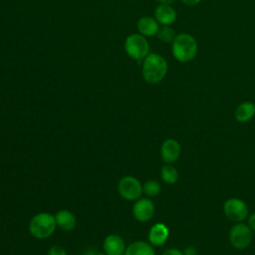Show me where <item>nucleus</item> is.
Instances as JSON below:
<instances>
[{"label": "nucleus", "instance_id": "nucleus-11", "mask_svg": "<svg viewBox=\"0 0 255 255\" xmlns=\"http://www.w3.org/2000/svg\"><path fill=\"white\" fill-rule=\"evenodd\" d=\"M148 241L152 246H162L169 236L168 227L161 222L154 223L148 231Z\"/></svg>", "mask_w": 255, "mask_h": 255}, {"label": "nucleus", "instance_id": "nucleus-14", "mask_svg": "<svg viewBox=\"0 0 255 255\" xmlns=\"http://www.w3.org/2000/svg\"><path fill=\"white\" fill-rule=\"evenodd\" d=\"M55 219L57 226L60 227L62 230L71 231L77 225V219L74 213L67 209H61L55 214Z\"/></svg>", "mask_w": 255, "mask_h": 255}, {"label": "nucleus", "instance_id": "nucleus-19", "mask_svg": "<svg viewBox=\"0 0 255 255\" xmlns=\"http://www.w3.org/2000/svg\"><path fill=\"white\" fill-rule=\"evenodd\" d=\"M176 35L177 34L175 33L174 29L171 28L170 26H161V27H159V30L156 34L157 38L163 43H172V41L174 40Z\"/></svg>", "mask_w": 255, "mask_h": 255}, {"label": "nucleus", "instance_id": "nucleus-21", "mask_svg": "<svg viewBox=\"0 0 255 255\" xmlns=\"http://www.w3.org/2000/svg\"><path fill=\"white\" fill-rule=\"evenodd\" d=\"M161 255H183V252L177 248H168Z\"/></svg>", "mask_w": 255, "mask_h": 255}, {"label": "nucleus", "instance_id": "nucleus-9", "mask_svg": "<svg viewBox=\"0 0 255 255\" xmlns=\"http://www.w3.org/2000/svg\"><path fill=\"white\" fill-rule=\"evenodd\" d=\"M181 147L179 142L174 138L165 139L160 146V157L165 163H173L180 155Z\"/></svg>", "mask_w": 255, "mask_h": 255}, {"label": "nucleus", "instance_id": "nucleus-10", "mask_svg": "<svg viewBox=\"0 0 255 255\" xmlns=\"http://www.w3.org/2000/svg\"><path fill=\"white\" fill-rule=\"evenodd\" d=\"M154 18L162 26H170L177 18L175 9L170 4H158L154 10Z\"/></svg>", "mask_w": 255, "mask_h": 255}, {"label": "nucleus", "instance_id": "nucleus-17", "mask_svg": "<svg viewBox=\"0 0 255 255\" xmlns=\"http://www.w3.org/2000/svg\"><path fill=\"white\" fill-rule=\"evenodd\" d=\"M178 176L179 175H178L177 169L169 163L164 164L160 169V177H161L162 181L167 184L176 183L178 180Z\"/></svg>", "mask_w": 255, "mask_h": 255}, {"label": "nucleus", "instance_id": "nucleus-20", "mask_svg": "<svg viewBox=\"0 0 255 255\" xmlns=\"http://www.w3.org/2000/svg\"><path fill=\"white\" fill-rule=\"evenodd\" d=\"M48 255H67V252L63 247L59 245H54L49 249Z\"/></svg>", "mask_w": 255, "mask_h": 255}, {"label": "nucleus", "instance_id": "nucleus-3", "mask_svg": "<svg viewBox=\"0 0 255 255\" xmlns=\"http://www.w3.org/2000/svg\"><path fill=\"white\" fill-rule=\"evenodd\" d=\"M57 227L55 215L49 212H40L34 215L29 223L31 235L37 239L50 237Z\"/></svg>", "mask_w": 255, "mask_h": 255}, {"label": "nucleus", "instance_id": "nucleus-24", "mask_svg": "<svg viewBox=\"0 0 255 255\" xmlns=\"http://www.w3.org/2000/svg\"><path fill=\"white\" fill-rule=\"evenodd\" d=\"M183 4L185 5H188V6H195L197 5L198 3L201 2V0H180Z\"/></svg>", "mask_w": 255, "mask_h": 255}, {"label": "nucleus", "instance_id": "nucleus-23", "mask_svg": "<svg viewBox=\"0 0 255 255\" xmlns=\"http://www.w3.org/2000/svg\"><path fill=\"white\" fill-rule=\"evenodd\" d=\"M182 252L183 255H197V250L194 246H188Z\"/></svg>", "mask_w": 255, "mask_h": 255}, {"label": "nucleus", "instance_id": "nucleus-2", "mask_svg": "<svg viewBox=\"0 0 255 255\" xmlns=\"http://www.w3.org/2000/svg\"><path fill=\"white\" fill-rule=\"evenodd\" d=\"M198 51L196 39L188 33L177 34L171 43V53L173 58L180 63L192 61Z\"/></svg>", "mask_w": 255, "mask_h": 255}, {"label": "nucleus", "instance_id": "nucleus-4", "mask_svg": "<svg viewBox=\"0 0 255 255\" xmlns=\"http://www.w3.org/2000/svg\"><path fill=\"white\" fill-rule=\"evenodd\" d=\"M126 54L134 61H142L149 54V44L146 37L139 33L128 35L124 43Z\"/></svg>", "mask_w": 255, "mask_h": 255}, {"label": "nucleus", "instance_id": "nucleus-16", "mask_svg": "<svg viewBox=\"0 0 255 255\" xmlns=\"http://www.w3.org/2000/svg\"><path fill=\"white\" fill-rule=\"evenodd\" d=\"M124 255H155V252L150 243L134 241L126 248Z\"/></svg>", "mask_w": 255, "mask_h": 255}, {"label": "nucleus", "instance_id": "nucleus-8", "mask_svg": "<svg viewBox=\"0 0 255 255\" xmlns=\"http://www.w3.org/2000/svg\"><path fill=\"white\" fill-rule=\"evenodd\" d=\"M155 212L153 202L148 197L138 198L132 205V215L139 222L149 221Z\"/></svg>", "mask_w": 255, "mask_h": 255}, {"label": "nucleus", "instance_id": "nucleus-18", "mask_svg": "<svg viewBox=\"0 0 255 255\" xmlns=\"http://www.w3.org/2000/svg\"><path fill=\"white\" fill-rule=\"evenodd\" d=\"M160 190H161V186H160L159 182L156 180L149 179V180H146L142 184V192L148 198L157 196L160 193Z\"/></svg>", "mask_w": 255, "mask_h": 255}, {"label": "nucleus", "instance_id": "nucleus-12", "mask_svg": "<svg viewBox=\"0 0 255 255\" xmlns=\"http://www.w3.org/2000/svg\"><path fill=\"white\" fill-rule=\"evenodd\" d=\"M103 248L107 255H124L126 244L121 236L111 234L105 238Z\"/></svg>", "mask_w": 255, "mask_h": 255}, {"label": "nucleus", "instance_id": "nucleus-5", "mask_svg": "<svg viewBox=\"0 0 255 255\" xmlns=\"http://www.w3.org/2000/svg\"><path fill=\"white\" fill-rule=\"evenodd\" d=\"M248 224L244 222L235 223L229 230L228 238L232 247L237 250L246 249L252 242L253 234Z\"/></svg>", "mask_w": 255, "mask_h": 255}, {"label": "nucleus", "instance_id": "nucleus-7", "mask_svg": "<svg viewBox=\"0 0 255 255\" xmlns=\"http://www.w3.org/2000/svg\"><path fill=\"white\" fill-rule=\"evenodd\" d=\"M223 212L232 222H243L249 214V209L245 201L237 197H230L223 203Z\"/></svg>", "mask_w": 255, "mask_h": 255}, {"label": "nucleus", "instance_id": "nucleus-1", "mask_svg": "<svg viewBox=\"0 0 255 255\" xmlns=\"http://www.w3.org/2000/svg\"><path fill=\"white\" fill-rule=\"evenodd\" d=\"M167 70V62L159 54L149 53L142 60L141 76L147 84L155 85L161 82L166 76Z\"/></svg>", "mask_w": 255, "mask_h": 255}, {"label": "nucleus", "instance_id": "nucleus-22", "mask_svg": "<svg viewBox=\"0 0 255 255\" xmlns=\"http://www.w3.org/2000/svg\"><path fill=\"white\" fill-rule=\"evenodd\" d=\"M247 224L252 231H255V212L250 214L247 219Z\"/></svg>", "mask_w": 255, "mask_h": 255}, {"label": "nucleus", "instance_id": "nucleus-26", "mask_svg": "<svg viewBox=\"0 0 255 255\" xmlns=\"http://www.w3.org/2000/svg\"><path fill=\"white\" fill-rule=\"evenodd\" d=\"M96 255H107L106 253H99V254H96Z\"/></svg>", "mask_w": 255, "mask_h": 255}, {"label": "nucleus", "instance_id": "nucleus-15", "mask_svg": "<svg viewBox=\"0 0 255 255\" xmlns=\"http://www.w3.org/2000/svg\"><path fill=\"white\" fill-rule=\"evenodd\" d=\"M255 116V104L246 101L239 104L234 112L235 120L238 123H247Z\"/></svg>", "mask_w": 255, "mask_h": 255}, {"label": "nucleus", "instance_id": "nucleus-13", "mask_svg": "<svg viewBox=\"0 0 255 255\" xmlns=\"http://www.w3.org/2000/svg\"><path fill=\"white\" fill-rule=\"evenodd\" d=\"M136 28L139 34L144 37L155 36L159 30V24L154 17L142 16L137 20Z\"/></svg>", "mask_w": 255, "mask_h": 255}, {"label": "nucleus", "instance_id": "nucleus-25", "mask_svg": "<svg viewBox=\"0 0 255 255\" xmlns=\"http://www.w3.org/2000/svg\"><path fill=\"white\" fill-rule=\"evenodd\" d=\"M159 2V4H170L173 3L175 0H157Z\"/></svg>", "mask_w": 255, "mask_h": 255}, {"label": "nucleus", "instance_id": "nucleus-6", "mask_svg": "<svg viewBox=\"0 0 255 255\" xmlns=\"http://www.w3.org/2000/svg\"><path fill=\"white\" fill-rule=\"evenodd\" d=\"M118 191L122 198L132 201L140 198L142 192V184L140 181L131 175L124 176L118 183Z\"/></svg>", "mask_w": 255, "mask_h": 255}]
</instances>
